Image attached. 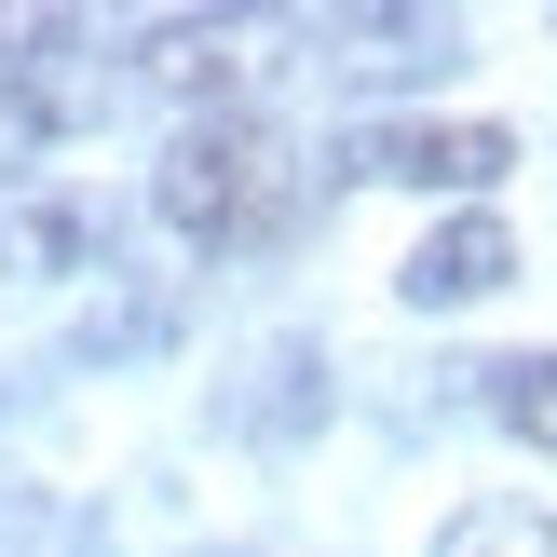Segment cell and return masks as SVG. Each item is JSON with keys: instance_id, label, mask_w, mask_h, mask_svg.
<instances>
[{"instance_id": "5", "label": "cell", "mask_w": 557, "mask_h": 557, "mask_svg": "<svg viewBox=\"0 0 557 557\" xmlns=\"http://www.w3.org/2000/svg\"><path fill=\"white\" fill-rule=\"evenodd\" d=\"M435 557H557V517L544 504H462L435 531Z\"/></svg>"}, {"instance_id": "2", "label": "cell", "mask_w": 557, "mask_h": 557, "mask_svg": "<svg viewBox=\"0 0 557 557\" xmlns=\"http://www.w3.org/2000/svg\"><path fill=\"white\" fill-rule=\"evenodd\" d=\"M517 163L504 123H368L354 136V177H408V190H490Z\"/></svg>"}, {"instance_id": "4", "label": "cell", "mask_w": 557, "mask_h": 557, "mask_svg": "<svg viewBox=\"0 0 557 557\" xmlns=\"http://www.w3.org/2000/svg\"><path fill=\"white\" fill-rule=\"evenodd\" d=\"M96 245H109L96 190H54V177L0 190V272H96Z\"/></svg>"}, {"instance_id": "6", "label": "cell", "mask_w": 557, "mask_h": 557, "mask_svg": "<svg viewBox=\"0 0 557 557\" xmlns=\"http://www.w3.org/2000/svg\"><path fill=\"white\" fill-rule=\"evenodd\" d=\"M313 341H272L259 354V395H232V422H259V435H299V422H313Z\"/></svg>"}, {"instance_id": "7", "label": "cell", "mask_w": 557, "mask_h": 557, "mask_svg": "<svg viewBox=\"0 0 557 557\" xmlns=\"http://www.w3.org/2000/svg\"><path fill=\"white\" fill-rule=\"evenodd\" d=\"M341 69H449V27H435V14H354L341 27Z\"/></svg>"}, {"instance_id": "8", "label": "cell", "mask_w": 557, "mask_h": 557, "mask_svg": "<svg viewBox=\"0 0 557 557\" xmlns=\"http://www.w3.org/2000/svg\"><path fill=\"white\" fill-rule=\"evenodd\" d=\"M490 408H504V435H531V449H557V354H504V368H476Z\"/></svg>"}, {"instance_id": "9", "label": "cell", "mask_w": 557, "mask_h": 557, "mask_svg": "<svg viewBox=\"0 0 557 557\" xmlns=\"http://www.w3.org/2000/svg\"><path fill=\"white\" fill-rule=\"evenodd\" d=\"M218 557H245V544H218Z\"/></svg>"}, {"instance_id": "1", "label": "cell", "mask_w": 557, "mask_h": 557, "mask_svg": "<svg viewBox=\"0 0 557 557\" xmlns=\"http://www.w3.org/2000/svg\"><path fill=\"white\" fill-rule=\"evenodd\" d=\"M150 218L177 245H205V259H232V245H272L299 218V177H286V136L259 123V109H205V123H177V150L150 163Z\"/></svg>"}, {"instance_id": "3", "label": "cell", "mask_w": 557, "mask_h": 557, "mask_svg": "<svg viewBox=\"0 0 557 557\" xmlns=\"http://www.w3.org/2000/svg\"><path fill=\"white\" fill-rule=\"evenodd\" d=\"M517 272V232L490 205H462V218H435L422 245H408V272H395V299H422V313H462V299H490Z\"/></svg>"}]
</instances>
